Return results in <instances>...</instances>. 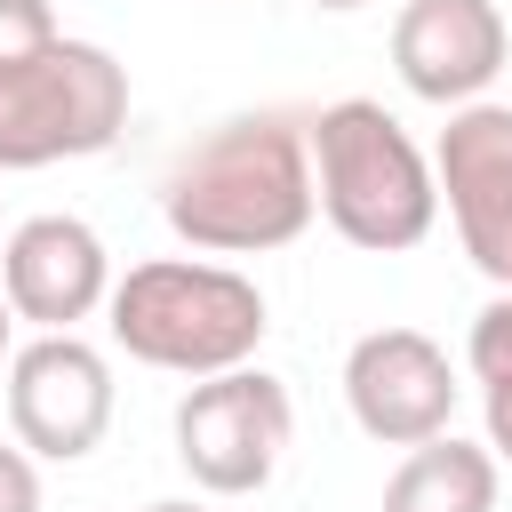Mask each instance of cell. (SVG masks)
I'll use <instances>...</instances> for the list:
<instances>
[{"label": "cell", "mask_w": 512, "mask_h": 512, "mask_svg": "<svg viewBox=\"0 0 512 512\" xmlns=\"http://www.w3.org/2000/svg\"><path fill=\"white\" fill-rule=\"evenodd\" d=\"M480 392H488V448L512 464V368H504V376H488Z\"/></svg>", "instance_id": "9a60e30c"}, {"label": "cell", "mask_w": 512, "mask_h": 512, "mask_svg": "<svg viewBox=\"0 0 512 512\" xmlns=\"http://www.w3.org/2000/svg\"><path fill=\"white\" fill-rule=\"evenodd\" d=\"M264 296L256 280H240L232 264H136L112 288V336L128 344V360L144 368H176V376H224L264 344Z\"/></svg>", "instance_id": "3957f363"}, {"label": "cell", "mask_w": 512, "mask_h": 512, "mask_svg": "<svg viewBox=\"0 0 512 512\" xmlns=\"http://www.w3.org/2000/svg\"><path fill=\"white\" fill-rule=\"evenodd\" d=\"M488 280H496V288H504V296H512V248H504V256H496V272H488Z\"/></svg>", "instance_id": "2e32d148"}, {"label": "cell", "mask_w": 512, "mask_h": 512, "mask_svg": "<svg viewBox=\"0 0 512 512\" xmlns=\"http://www.w3.org/2000/svg\"><path fill=\"white\" fill-rule=\"evenodd\" d=\"M384 512H496V456L472 440H424L384 480Z\"/></svg>", "instance_id": "8fae6325"}, {"label": "cell", "mask_w": 512, "mask_h": 512, "mask_svg": "<svg viewBox=\"0 0 512 512\" xmlns=\"http://www.w3.org/2000/svg\"><path fill=\"white\" fill-rule=\"evenodd\" d=\"M0 296L16 320H40L48 336H72V320L96 312L104 296V240L80 216H32L8 232L0 256Z\"/></svg>", "instance_id": "9c48e42d"}, {"label": "cell", "mask_w": 512, "mask_h": 512, "mask_svg": "<svg viewBox=\"0 0 512 512\" xmlns=\"http://www.w3.org/2000/svg\"><path fill=\"white\" fill-rule=\"evenodd\" d=\"M512 368V296H496L480 320H472V376L488 384V376H504Z\"/></svg>", "instance_id": "4fadbf2b"}, {"label": "cell", "mask_w": 512, "mask_h": 512, "mask_svg": "<svg viewBox=\"0 0 512 512\" xmlns=\"http://www.w3.org/2000/svg\"><path fill=\"white\" fill-rule=\"evenodd\" d=\"M296 432V408H288V384L264 376V368H224V376H200L184 400H176V464L208 488V496H248L272 480L280 448Z\"/></svg>", "instance_id": "5b68a950"}, {"label": "cell", "mask_w": 512, "mask_h": 512, "mask_svg": "<svg viewBox=\"0 0 512 512\" xmlns=\"http://www.w3.org/2000/svg\"><path fill=\"white\" fill-rule=\"evenodd\" d=\"M128 120V72L96 40H48L0 64V168H48L104 152Z\"/></svg>", "instance_id": "277c9868"}, {"label": "cell", "mask_w": 512, "mask_h": 512, "mask_svg": "<svg viewBox=\"0 0 512 512\" xmlns=\"http://www.w3.org/2000/svg\"><path fill=\"white\" fill-rule=\"evenodd\" d=\"M0 512H40V472H32V456L8 448V440H0Z\"/></svg>", "instance_id": "5bb4252c"}, {"label": "cell", "mask_w": 512, "mask_h": 512, "mask_svg": "<svg viewBox=\"0 0 512 512\" xmlns=\"http://www.w3.org/2000/svg\"><path fill=\"white\" fill-rule=\"evenodd\" d=\"M304 152H312V200L328 208V224L352 248L392 256V248H416L432 232V208H440L432 168L384 104H368V96L328 104L304 128Z\"/></svg>", "instance_id": "7a4b0ae2"}, {"label": "cell", "mask_w": 512, "mask_h": 512, "mask_svg": "<svg viewBox=\"0 0 512 512\" xmlns=\"http://www.w3.org/2000/svg\"><path fill=\"white\" fill-rule=\"evenodd\" d=\"M312 8H360V0H312Z\"/></svg>", "instance_id": "d6986e66"}, {"label": "cell", "mask_w": 512, "mask_h": 512, "mask_svg": "<svg viewBox=\"0 0 512 512\" xmlns=\"http://www.w3.org/2000/svg\"><path fill=\"white\" fill-rule=\"evenodd\" d=\"M440 192L456 208L464 256L496 272L512 248V104H464L440 128Z\"/></svg>", "instance_id": "30bf717a"}, {"label": "cell", "mask_w": 512, "mask_h": 512, "mask_svg": "<svg viewBox=\"0 0 512 512\" xmlns=\"http://www.w3.org/2000/svg\"><path fill=\"white\" fill-rule=\"evenodd\" d=\"M8 424H16V448L32 456H88L112 424V376H104V352H88L80 336H40L8 360Z\"/></svg>", "instance_id": "52a82bcc"}, {"label": "cell", "mask_w": 512, "mask_h": 512, "mask_svg": "<svg viewBox=\"0 0 512 512\" xmlns=\"http://www.w3.org/2000/svg\"><path fill=\"white\" fill-rule=\"evenodd\" d=\"M168 232L216 256H256L288 248L312 224V152L288 112H240L208 128L176 168H168Z\"/></svg>", "instance_id": "6da1fadb"}, {"label": "cell", "mask_w": 512, "mask_h": 512, "mask_svg": "<svg viewBox=\"0 0 512 512\" xmlns=\"http://www.w3.org/2000/svg\"><path fill=\"white\" fill-rule=\"evenodd\" d=\"M48 40H56V16H48V0H0V64L32 56V48H48Z\"/></svg>", "instance_id": "7c38bea8"}, {"label": "cell", "mask_w": 512, "mask_h": 512, "mask_svg": "<svg viewBox=\"0 0 512 512\" xmlns=\"http://www.w3.org/2000/svg\"><path fill=\"white\" fill-rule=\"evenodd\" d=\"M144 512H200V504H144Z\"/></svg>", "instance_id": "ac0fdd59"}, {"label": "cell", "mask_w": 512, "mask_h": 512, "mask_svg": "<svg viewBox=\"0 0 512 512\" xmlns=\"http://www.w3.org/2000/svg\"><path fill=\"white\" fill-rule=\"evenodd\" d=\"M8 328H16V312H8V296H0V360H8Z\"/></svg>", "instance_id": "e0dca14e"}, {"label": "cell", "mask_w": 512, "mask_h": 512, "mask_svg": "<svg viewBox=\"0 0 512 512\" xmlns=\"http://www.w3.org/2000/svg\"><path fill=\"white\" fill-rule=\"evenodd\" d=\"M504 16L496 0H408L392 24V64L424 104H464L504 72Z\"/></svg>", "instance_id": "ba28073f"}, {"label": "cell", "mask_w": 512, "mask_h": 512, "mask_svg": "<svg viewBox=\"0 0 512 512\" xmlns=\"http://www.w3.org/2000/svg\"><path fill=\"white\" fill-rule=\"evenodd\" d=\"M344 400L352 424L384 448H424L456 416V368L424 328H376L344 352Z\"/></svg>", "instance_id": "8992f818"}]
</instances>
